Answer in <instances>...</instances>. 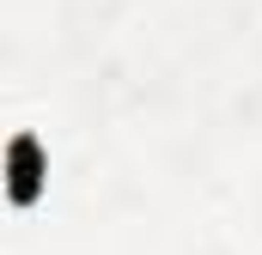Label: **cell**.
Listing matches in <instances>:
<instances>
[{
	"label": "cell",
	"instance_id": "1",
	"mask_svg": "<svg viewBox=\"0 0 262 255\" xmlns=\"http://www.w3.org/2000/svg\"><path fill=\"white\" fill-rule=\"evenodd\" d=\"M43 183H49V152H43V140L31 128H18L6 140V200L12 207H37Z\"/></svg>",
	"mask_w": 262,
	"mask_h": 255
}]
</instances>
